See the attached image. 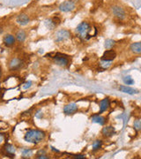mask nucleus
<instances>
[{
  "mask_svg": "<svg viewBox=\"0 0 141 159\" xmlns=\"http://www.w3.org/2000/svg\"><path fill=\"white\" fill-rule=\"evenodd\" d=\"M46 138L45 132L40 129H29L24 135V140L28 143L38 144L43 142Z\"/></svg>",
  "mask_w": 141,
  "mask_h": 159,
  "instance_id": "nucleus-1",
  "label": "nucleus"
},
{
  "mask_svg": "<svg viewBox=\"0 0 141 159\" xmlns=\"http://www.w3.org/2000/svg\"><path fill=\"white\" fill-rule=\"evenodd\" d=\"M93 28L91 27V25L86 22V21H82L81 23H80L78 25V27L76 28V33L78 34V35L80 38L83 39H89L92 36H94V35L92 34V30Z\"/></svg>",
  "mask_w": 141,
  "mask_h": 159,
  "instance_id": "nucleus-2",
  "label": "nucleus"
},
{
  "mask_svg": "<svg viewBox=\"0 0 141 159\" xmlns=\"http://www.w3.org/2000/svg\"><path fill=\"white\" fill-rule=\"evenodd\" d=\"M53 62L56 66L61 67H67L70 65V58L62 53H56L53 57Z\"/></svg>",
  "mask_w": 141,
  "mask_h": 159,
  "instance_id": "nucleus-3",
  "label": "nucleus"
},
{
  "mask_svg": "<svg viewBox=\"0 0 141 159\" xmlns=\"http://www.w3.org/2000/svg\"><path fill=\"white\" fill-rule=\"evenodd\" d=\"M76 9V4L73 0H65L58 5V10L62 13H70Z\"/></svg>",
  "mask_w": 141,
  "mask_h": 159,
  "instance_id": "nucleus-4",
  "label": "nucleus"
},
{
  "mask_svg": "<svg viewBox=\"0 0 141 159\" xmlns=\"http://www.w3.org/2000/svg\"><path fill=\"white\" fill-rule=\"evenodd\" d=\"M110 12H111L113 16L115 18H116L117 20H124L125 18V16H126L125 10L122 6L118 5H112L110 7Z\"/></svg>",
  "mask_w": 141,
  "mask_h": 159,
  "instance_id": "nucleus-5",
  "label": "nucleus"
},
{
  "mask_svg": "<svg viewBox=\"0 0 141 159\" xmlns=\"http://www.w3.org/2000/svg\"><path fill=\"white\" fill-rule=\"evenodd\" d=\"M71 37V33L67 29H60L55 33V41L56 43H62Z\"/></svg>",
  "mask_w": 141,
  "mask_h": 159,
  "instance_id": "nucleus-6",
  "label": "nucleus"
},
{
  "mask_svg": "<svg viewBox=\"0 0 141 159\" xmlns=\"http://www.w3.org/2000/svg\"><path fill=\"white\" fill-rule=\"evenodd\" d=\"M22 66H23L22 59L17 57H14L8 61V69L10 71H17L20 69Z\"/></svg>",
  "mask_w": 141,
  "mask_h": 159,
  "instance_id": "nucleus-7",
  "label": "nucleus"
},
{
  "mask_svg": "<svg viewBox=\"0 0 141 159\" xmlns=\"http://www.w3.org/2000/svg\"><path fill=\"white\" fill-rule=\"evenodd\" d=\"M79 110V107H78V104L75 103V102H70L66 105H64V113L65 115H72L74 113H76Z\"/></svg>",
  "mask_w": 141,
  "mask_h": 159,
  "instance_id": "nucleus-8",
  "label": "nucleus"
},
{
  "mask_svg": "<svg viewBox=\"0 0 141 159\" xmlns=\"http://www.w3.org/2000/svg\"><path fill=\"white\" fill-rule=\"evenodd\" d=\"M100 133L103 137L110 138L116 133V128L112 126H105L102 127Z\"/></svg>",
  "mask_w": 141,
  "mask_h": 159,
  "instance_id": "nucleus-9",
  "label": "nucleus"
},
{
  "mask_svg": "<svg viewBox=\"0 0 141 159\" xmlns=\"http://www.w3.org/2000/svg\"><path fill=\"white\" fill-rule=\"evenodd\" d=\"M16 22L20 26H27L28 23L30 22V18L28 14H20L17 16L16 18Z\"/></svg>",
  "mask_w": 141,
  "mask_h": 159,
  "instance_id": "nucleus-10",
  "label": "nucleus"
},
{
  "mask_svg": "<svg viewBox=\"0 0 141 159\" xmlns=\"http://www.w3.org/2000/svg\"><path fill=\"white\" fill-rule=\"evenodd\" d=\"M3 43L5 46L11 47V46L14 45L15 43H16V38H15L14 35H12V34H6L4 36V38H3Z\"/></svg>",
  "mask_w": 141,
  "mask_h": 159,
  "instance_id": "nucleus-11",
  "label": "nucleus"
},
{
  "mask_svg": "<svg viewBox=\"0 0 141 159\" xmlns=\"http://www.w3.org/2000/svg\"><path fill=\"white\" fill-rule=\"evenodd\" d=\"M116 58V52L114 50H107L103 53L101 59L106 61H113Z\"/></svg>",
  "mask_w": 141,
  "mask_h": 159,
  "instance_id": "nucleus-12",
  "label": "nucleus"
},
{
  "mask_svg": "<svg viewBox=\"0 0 141 159\" xmlns=\"http://www.w3.org/2000/svg\"><path fill=\"white\" fill-rule=\"evenodd\" d=\"M110 106V101L108 97L102 99L101 101L100 102V113L99 114H101L104 112L108 111Z\"/></svg>",
  "mask_w": 141,
  "mask_h": 159,
  "instance_id": "nucleus-13",
  "label": "nucleus"
},
{
  "mask_svg": "<svg viewBox=\"0 0 141 159\" xmlns=\"http://www.w3.org/2000/svg\"><path fill=\"white\" fill-rule=\"evenodd\" d=\"M15 38L16 41H18L20 44H22L26 41L27 39V33L24 29H20L17 31L16 35H15Z\"/></svg>",
  "mask_w": 141,
  "mask_h": 159,
  "instance_id": "nucleus-14",
  "label": "nucleus"
},
{
  "mask_svg": "<svg viewBox=\"0 0 141 159\" xmlns=\"http://www.w3.org/2000/svg\"><path fill=\"white\" fill-rule=\"evenodd\" d=\"M3 149L4 151V153L10 157H14L16 153V148L14 147L13 144H10V143H6L4 144V146L3 147Z\"/></svg>",
  "mask_w": 141,
  "mask_h": 159,
  "instance_id": "nucleus-15",
  "label": "nucleus"
},
{
  "mask_svg": "<svg viewBox=\"0 0 141 159\" xmlns=\"http://www.w3.org/2000/svg\"><path fill=\"white\" fill-rule=\"evenodd\" d=\"M130 50L136 55H141V42H136L130 45Z\"/></svg>",
  "mask_w": 141,
  "mask_h": 159,
  "instance_id": "nucleus-16",
  "label": "nucleus"
},
{
  "mask_svg": "<svg viewBox=\"0 0 141 159\" xmlns=\"http://www.w3.org/2000/svg\"><path fill=\"white\" fill-rule=\"evenodd\" d=\"M91 120H92V122L99 124V125H100V126L105 125V123H106V121H107L105 117H102V116H100V114H95V115L92 116Z\"/></svg>",
  "mask_w": 141,
  "mask_h": 159,
  "instance_id": "nucleus-17",
  "label": "nucleus"
},
{
  "mask_svg": "<svg viewBox=\"0 0 141 159\" xmlns=\"http://www.w3.org/2000/svg\"><path fill=\"white\" fill-rule=\"evenodd\" d=\"M119 90L123 93H125L128 95H135V94H138L139 91L133 87H129V86H120L119 87Z\"/></svg>",
  "mask_w": 141,
  "mask_h": 159,
  "instance_id": "nucleus-18",
  "label": "nucleus"
},
{
  "mask_svg": "<svg viewBox=\"0 0 141 159\" xmlns=\"http://www.w3.org/2000/svg\"><path fill=\"white\" fill-rule=\"evenodd\" d=\"M33 149L32 148H23L21 150L22 157L23 158H29L33 156Z\"/></svg>",
  "mask_w": 141,
  "mask_h": 159,
  "instance_id": "nucleus-19",
  "label": "nucleus"
},
{
  "mask_svg": "<svg viewBox=\"0 0 141 159\" xmlns=\"http://www.w3.org/2000/svg\"><path fill=\"white\" fill-rule=\"evenodd\" d=\"M44 24H45L46 28L48 29H50V30H53V29L56 27V25H55V23L53 22V20H52L51 18H50V19H46L45 21H44Z\"/></svg>",
  "mask_w": 141,
  "mask_h": 159,
  "instance_id": "nucleus-20",
  "label": "nucleus"
},
{
  "mask_svg": "<svg viewBox=\"0 0 141 159\" xmlns=\"http://www.w3.org/2000/svg\"><path fill=\"white\" fill-rule=\"evenodd\" d=\"M115 45H116V41H114L113 39H107L104 43V47L106 50H111Z\"/></svg>",
  "mask_w": 141,
  "mask_h": 159,
  "instance_id": "nucleus-21",
  "label": "nucleus"
},
{
  "mask_svg": "<svg viewBox=\"0 0 141 159\" xmlns=\"http://www.w3.org/2000/svg\"><path fill=\"white\" fill-rule=\"evenodd\" d=\"M101 146H102V141L101 140H95L92 144V148H93L92 149H93V151H97L101 148Z\"/></svg>",
  "mask_w": 141,
  "mask_h": 159,
  "instance_id": "nucleus-22",
  "label": "nucleus"
},
{
  "mask_svg": "<svg viewBox=\"0 0 141 159\" xmlns=\"http://www.w3.org/2000/svg\"><path fill=\"white\" fill-rule=\"evenodd\" d=\"M111 64H112V61H106V60H102L101 59V61L100 62V66L103 70H106V69H108L111 66Z\"/></svg>",
  "mask_w": 141,
  "mask_h": 159,
  "instance_id": "nucleus-23",
  "label": "nucleus"
},
{
  "mask_svg": "<svg viewBox=\"0 0 141 159\" xmlns=\"http://www.w3.org/2000/svg\"><path fill=\"white\" fill-rule=\"evenodd\" d=\"M133 128L136 131H141V119H137L133 122Z\"/></svg>",
  "mask_w": 141,
  "mask_h": 159,
  "instance_id": "nucleus-24",
  "label": "nucleus"
},
{
  "mask_svg": "<svg viewBox=\"0 0 141 159\" xmlns=\"http://www.w3.org/2000/svg\"><path fill=\"white\" fill-rule=\"evenodd\" d=\"M123 81H124L125 85H132V84H134V80L130 76H125Z\"/></svg>",
  "mask_w": 141,
  "mask_h": 159,
  "instance_id": "nucleus-25",
  "label": "nucleus"
},
{
  "mask_svg": "<svg viewBox=\"0 0 141 159\" xmlns=\"http://www.w3.org/2000/svg\"><path fill=\"white\" fill-rule=\"evenodd\" d=\"M52 19V20H53V22L55 23V25H56V27L61 23V20L58 18V17H56V16H55V17H53V18H51Z\"/></svg>",
  "mask_w": 141,
  "mask_h": 159,
  "instance_id": "nucleus-26",
  "label": "nucleus"
},
{
  "mask_svg": "<svg viewBox=\"0 0 141 159\" xmlns=\"http://www.w3.org/2000/svg\"><path fill=\"white\" fill-rule=\"evenodd\" d=\"M32 84H33V82L31 81H27L22 87H23V89H28V88H29L32 86Z\"/></svg>",
  "mask_w": 141,
  "mask_h": 159,
  "instance_id": "nucleus-27",
  "label": "nucleus"
},
{
  "mask_svg": "<svg viewBox=\"0 0 141 159\" xmlns=\"http://www.w3.org/2000/svg\"><path fill=\"white\" fill-rule=\"evenodd\" d=\"M35 158L37 159H48L50 158V157H47V155H36Z\"/></svg>",
  "mask_w": 141,
  "mask_h": 159,
  "instance_id": "nucleus-28",
  "label": "nucleus"
},
{
  "mask_svg": "<svg viewBox=\"0 0 141 159\" xmlns=\"http://www.w3.org/2000/svg\"><path fill=\"white\" fill-rule=\"evenodd\" d=\"M75 158L84 159L86 158V156H85V155H77V156H75Z\"/></svg>",
  "mask_w": 141,
  "mask_h": 159,
  "instance_id": "nucleus-29",
  "label": "nucleus"
},
{
  "mask_svg": "<svg viewBox=\"0 0 141 159\" xmlns=\"http://www.w3.org/2000/svg\"><path fill=\"white\" fill-rule=\"evenodd\" d=\"M45 154H46V151H45L44 149H43V150L41 149V150H39V151L37 152V155H45Z\"/></svg>",
  "mask_w": 141,
  "mask_h": 159,
  "instance_id": "nucleus-30",
  "label": "nucleus"
},
{
  "mask_svg": "<svg viewBox=\"0 0 141 159\" xmlns=\"http://www.w3.org/2000/svg\"><path fill=\"white\" fill-rule=\"evenodd\" d=\"M51 148V150L52 151H54V152H56V153H59V150L58 149H56L55 148H53V147H50Z\"/></svg>",
  "mask_w": 141,
  "mask_h": 159,
  "instance_id": "nucleus-31",
  "label": "nucleus"
},
{
  "mask_svg": "<svg viewBox=\"0 0 141 159\" xmlns=\"http://www.w3.org/2000/svg\"><path fill=\"white\" fill-rule=\"evenodd\" d=\"M1 76H2V69H1V67H0V78H1Z\"/></svg>",
  "mask_w": 141,
  "mask_h": 159,
  "instance_id": "nucleus-32",
  "label": "nucleus"
},
{
  "mask_svg": "<svg viewBox=\"0 0 141 159\" xmlns=\"http://www.w3.org/2000/svg\"><path fill=\"white\" fill-rule=\"evenodd\" d=\"M0 90H1V84H0Z\"/></svg>",
  "mask_w": 141,
  "mask_h": 159,
  "instance_id": "nucleus-33",
  "label": "nucleus"
}]
</instances>
